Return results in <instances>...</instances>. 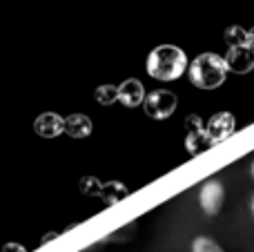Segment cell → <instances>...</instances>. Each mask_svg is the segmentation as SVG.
<instances>
[{
    "mask_svg": "<svg viewBox=\"0 0 254 252\" xmlns=\"http://www.w3.org/2000/svg\"><path fill=\"white\" fill-rule=\"evenodd\" d=\"M34 129L45 138H54L58 134L65 132V119L54 112H47V114H40L34 123Z\"/></svg>",
    "mask_w": 254,
    "mask_h": 252,
    "instance_id": "cell-8",
    "label": "cell"
},
{
    "mask_svg": "<svg viewBox=\"0 0 254 252\" xmlns=\"http://www.w3.org/2000/svg\"><path fill=\"white\" fill-rule=\"evenodd\" d=\"M145 87L140 80L127 78L125 83L119 85V103L125 107H138L140 103H145Z\"/></svg>",
    "mask_w": 254,
    "mask_h": 252,
    "instance_id": "cell-7",
    "label": "cell"
},
{
    "mask_svg": "<svg viewBox=\"0 0 254 252\" xmlns=\"http://www.w3.org/2000/svg\"><path fill=\"white\" fill-rule=\"evenodd\" d=\"M248 47L254 49V27H252L250 31H248Z\"/></svg>",
    "mask_w": 254,
    "mask_h": 252,
    "instance_id": "cell-15",
    "label": "cell"
},
{
    "mask_svg": "<svg viewBox=\"0 0 254 252\" xmlns=\"http://www.w3.org/2000/svg\"><path fill=\"white\" fill-rule=\"evenodd\" d=\"M192 252H225V250L210 237H196L192 241Z\"/></svg>",
    "mask_w": 254,
    "mask_h": 252,
    "instance_id": "cell-14",
    "label": "cell"
},
{
    "mask_svg": "<svg viewBox=\"0 0 254 252\" xmlns=\"http://www.w3.org/2000/svg\"><path fill=\"white\" fill-rule=\"evenodd\" d=\"M234 127H237V121H234L232 114H228V112H221V114L212 116L210 121H207V134L212 136V141L214 143H221L225 141V138H230L234 134Z\"/></svg>",
    "mask_w": 254,
    "mask_h": 252,
    "instance_id": "cell-6",
    "label": "cell"
},
{
    "mask_svg": "<svg viewBox=\"0 0 254 252\" xmlns=\"http://www.w3.org/2000/svg\"><path fill=\"white\" fill-rule=\"evenodd\" d=\"M250 174H252V179H254V161H252V168H250Z\"/></svg>",
    "mask_w": 254,
    "mask_h": 252,
    "instance_id": "cell-17",
    "label": "cell"
},
{
    "mask_svg": "<svg viewBox=\"0 0 254 252\" xmlns=\"http://www.w3.org/2000/svg\"><path fill=\"white\" fill-rule=\"evenodd\" d=\"M92 121L87 119L85 114H71L65 119V134H69V136L74 138H85L92 134Z\"/></svg>",
    "mask_w": 254,
    "mask_h": 252,
    "instance_id": "cell-10",
    "label": "cell"
},
{
    "mask_svg": "<svg viewBox=\"0 0 254 252\" xmlns=\"http://www.w3.org/2000/svg\"><path fill=\"white\" fill-rule=\"evenodd\" d=\"M136 230H138V223H136V221H129L127 226L119 228V230H114L112 235L103 237L98 244H101V246H105V244H127V241H131V239L136 237Z\"/></svg>",
    "mask_w": 254,
    "mask_h": 252,
    "instance_id": "cell-11",
    "label": "cell"
},
{
    "mask_svg": "<svg viewBox=\"0 0 254 252\" xmlns=\"http://www.w3.org/2000/svg\"><path fill=\"white\" fill-rule=\"evenodd\" d=\"M176 105H179V98H176V94L170 92V89H154V92H149L147 96H145V103H143L145 114L154 121L170 119V116L174 114Z\"/></svg>",
    "mask_w": 254,
    "mask_h": 252,
    "instance_id": "cell-3",
    "label": "cell"
},
{
    "mask_svg": "<svg viewBox=\"0 0 254 252\" xmlns=\"http://www.w3.org/2000/svg\"><path fill=\"white\" fill-rule=\"evenodd\" d=\"M250 208H252V214H254V194H252V201H250Z\"/></svg>",
    "mask_w": 254,
    "mask_h": 252,
    "instance_id": "cell-16",
    "label": "cell"
},
{
    "mask_svg": "<svg viewBox=\"0 0 254 252\" xmlns=\"http://www.w3.org/2000/svg\"><path fill=\"white\" fill-rule=\"evenodd\" d=\"M188 69V56L176 45H158L147 56V74L156 80H176Z\"/></svg>",
    "mask_w": 254,
    "mask_h": 252,
    "instance_id": "cell-1",
    "label": "cell"
},
{
    "mask_svg": "<svg viewBox=\"0 0 254 252\" xmlns=\"http://www.w3.org/2000/svg\"><path fill=\"white\" fill-rule=\"evenodd\" d=\"M225 63H228V69L232 71V74H250L254 69V49H250L248 45L228 47Z\"/></svg>",
    "mask_w": 254,
    "mask_h": 252,
    "instance_id": "cell-5",
    "label": "cell"
},
{
    "mask_svg": "<svg viewBox=\"0 0 254 252\" xmlns=\"http://www.w3.org/2000/svg\"><path fill=\"white\" fill-rule=\"evenodd\" d=\"M225 43H228V47H241V45H248V31L239 25L228 27V29H225Z\"/></svg>",
    "mask_w": 254,
    "mask_h": 252,
    "instance_id": "cell-12",
    "label": "cell"
},
{
    "mask_svg": "<svg viewBox=\"0 0 254 252\" xmlns=\"http://www.w3.org/2000/svg\"><path fill=\"white\" fill-rule=\"evenodd\" d=\"M94 94H96V101L101 105H112V103L119 101V87L116 85H98Z\"/></svg>",
    "mask_w": 254,
    "mask_h": 252,
    "instance_id": "cell-13",
    "label": "cell"
},
{
    "mask_svg": "<svg viewBox=\"0 0 254 252\" xmlns=\"http://www.w3.org/2000/svg\"><path fill=\"white\" fill-rule=\"evenodd\" d=\"M228 63H225V56H219V54L205 52L201 56H196L192 63H190V83L198 89H216L225 83L228 78Z\"/></svg>",
    "mask_w": 254,
    "mask_h": 252,
    "instance_id": "cell-2",
    "label": "cell"
},
{
    "mask_svg": "<svg viewBox=\"0 0 254 252\" xmlns=\"http://www.w3.org/2000/svg\"><path fill=\"white\" fill-rule=\"evenodd\" d=\"M223 203H225V186L219 181V179H210L201 186L198 190V205L201 210L205 212V217L214 219L221 214L223 210Z\"/></svg>",
    "mask_w": 254,
    "mask_h": 252,
    "instance_id": "cell-4",
    "label": "cell"
},
{
    "mask_svg": "<svg viewBox=\"0 0 254 252\" xmlns=\"http://www.w3.org/2000/svg\"><path fill=\"white\" fill-rule=\"evenodd\" d=\"M185 145H188V152L192 156L201 154L203 150H210L212 145H214V141H212V136L207 134L205 127H196V129H190L188 138H185Z\"/></svg>",
    "mask_w": 254,
    "mask_h": 252,
    "instance_id": "cell-9",
    "label": "cell"
}]
</instances>
